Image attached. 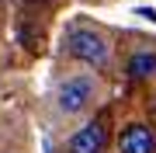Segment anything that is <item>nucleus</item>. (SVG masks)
<instances>
[{
    "label": "nucleus",
    "instance_id": "obj_6",
    "mask_svg": "<svg viewBox=\"0 0 156 153\" xmlns=\"http://www.w3.org/2000/svg\"><path fill=\"white\" fill-rule=\"evenodd\" d=\"M153 118H156V97H153Z\"/></svg>",
    "mask_w": 156,
    "mask_h": 153
},
{
    "label": "nucleus",
    "instance_id": "obj_3",
    "mask_svg": "<svg viewBox=\"0 0 156 153\" xmlns=\"http://www.w3.org/2000/svg\"><path fill=\"white\" fill-rule=\"evenodd\" d=\"M118 153H156V132L142 122H128L118 132Z\"/></svg>",
    "mask_w": 156,
    "mask_h": 153
},
{
    "label": "nucleus",
    "instance_id": "obj_5",
    "mask_svg": "<svg viewBox=\"0 0 156 153\" xmlns=\"http://www.w3.org/2000/svg\"><path fill=\"white\" fill-rule=\"evenodd\" d=\"M125 70H128V77H132V80H149V77L156 73V52H149V49L132 52L128 63H125Z\"/></svg>",
    "mask_w": 156,
    "mask_h": 153
},
{
    "label": "nucleus",
    "instance_id": "obj_1",
    "mask_svg": "<svg viewBox=\"0 0 156 153\" xmlns=\"http://www.w3.org/2000/svg\"><path fill=\"white\" fill-rule=\"evenodd\" d=\"M69 52L76 56L80 63H90V66H104L108 56H111V49H108V38L90 28H73L69 31Z\"/></svg>",
    "mask_w": 156,
    "mask_h": 153
},
{
    "label": "nucleus",
    "instance_id": "obj_2",
    "mask_svg": "<svg viewBox=\"0 0 156 153\" xmlns=\"http://www.w3.org/2000/svg\"><path fill=\"white\" fill-rule=\"evenodd\" d=\"M90 97H94V80L90 77H69L59 84L56 104H59V111H80V108L90 104Z\"/></svg>",
    "mask_w": 156,
    "mask_h": 153
},
{
    "label": "nucleus",
    "instance_id": "obj_4",
    "mask_svg": "<svg viewBox=\"0 0 156 153\" xmlns=\"http://www.w3.org/2000/svg\"><path fill=\"white\" fill-rule=\"evenodd\" d=\"M108 146V132H104V125L101 122H87V125H80L76 132L69 136V153H104Z\"/></svg>",
    "mask_w": 156,
    "mask_h": 153
}]
</instances>
